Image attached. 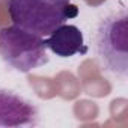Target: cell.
I'll list each match as a JSON object with an SVG mask.
<instances>
[{
  "label": "cell",
  "instance_id": "cell-3",
  "mask_svg": "<svg viewBox=\"0 0 128 128\" xmlns=\"http://www.w3.org/2000/svg\"><path fill=\"white\" fill-rule=\"evenodd\" d=\"M0 56L20 72H30L48 62L45 39L15 24L0 29Z\"/></svg>",
  "mask_w": 128,
  "mask_h": 128
},
{
  "label": "cell",
  "instance_id": "cell-1",
  "mask_svg": "<svg viewBox=\"0 0 128 128\" xmlns=\"http://www.w3.org/2000/svg\"><path fill=\"white\" fill-rule=\"evenodd\" d=\"M8 12L15 26L44 38L77 17L78 9L70 0H8Z\"/></svg>",
  "mask_w": 128,
  "mask_h": 128
},
{
  "label": "cell",
  "instance_id": "cell-4",
  "mask_svg": "<svg viewBox=\"0 0 128 128\" xmlns=\"http://www.w3.org/2000/svg\"><path fill=\"white\" fill-rule=\"evenodd\" d=\"M39 120L38 108L21 95L0 88V126H35Z\"/></svg>",
  "mask_w": 128,
  "mask_h": 128
},
{
  "label": "cell",
  "instance_id": "cell-2",
  "mask_svg": "<svg viewBox=\"0 0 128 128\" xmlns=\"http://www.w3.org/2000/svg\"><path fill=\"white\" fill-rule=\"evenodd\" d=\"M95 50L107 72L120 78L128 76V15L125 9L112 12L100 21Z\"/></svg>",
  "mask_w": 128,
  "mask_h": 128
},
{
  "label": "cell",
  "instance_id": "cell-5",
  "mask_svg": "<svg viewBox=\"0 0 128 128\" xmlns=\"http://www.w3.org/2000/svg\"><path fill=\"white\" fill-rule=\"evenodd\" d=\"M47 50L59 57H71L77 53H86L83 33L77 26L62 24L45 39Z\"/></svg>",
  "mask_w": 128,
  "mask_h": 128
}]
</instances>
